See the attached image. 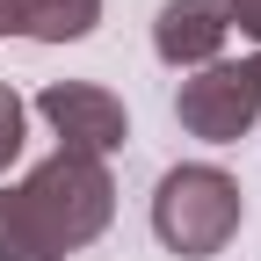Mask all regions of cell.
Instances as JSON below:
<instances>
[{
	"mask_svg": "<svg viewBox=\"0 0 261 261\" xmlns=\"http://www.w3.org/2000/svg\"><path fill=\"white\" fill-rule=\"evenodd\" d=\"M116 181L87 152H51L15 189H0V261H65L109 232Z\"/></svg>",
	"mask_w": 261,
	"mask_h": 261,
	"instance_id": "6da1fadb",
	"label": "cell"
},
{
	"mask_svg": "<svg viewBox=\"0 0 261 261\" xmlns=\"http://www.w3.org/2000/svg\"><path fill=\"white\" fill-rule=\"evenodd\" d=\"M240 218H247V196H240V181L225 167H211V160L167 167L160 189H152V232H160V247L181 254V261L225 254L232 232H240Z\"/></svg>",
	"mask_w": 261,
	"mask_h": 261,
	"instance_id": "7a4b0ae2",
	"label": "cell"
},
{
	"mask_svg": "<svg viewBox=\"0 0 261 261\" xmlns=\"http://www.w3.org/2000/svg\"><path fill=\"white\" fill-rule=\"evenodd\" d=\"M174 116H181L189 138H203V145L247 138V130L261 123V65H254V58H218V65H203L196 80H181Z\"/></svg>",
	"mask_w": 261,
	"mask_h": 261,
	"instance_id": "3957f363",
	"label": "cell"
},
{
	"mask_svg": "<svg viewBox=\"0 0 261 261\" xmlns=\"http://www.w3.org/2000/svg\"><path fill=\"white\" fill-rule=\"evenodd\" d=\"M37 116L58 130V152H87V160H109L123 138H130V116L109 87L94 80H51L37 94Z\"/></svg>",
	"mask_w": 261,
	"mask_h": 261,
	"instance_id": "277c9868",
	"label": "cell"
},
{
	"mask_svg": "<svg viewBox=\"0 0 261 261\" xmlns=\"http://www.w3.org/2000/svg\"><path fill=\"white\" fill-rule=\"evenodd\" d=\"M225 15H218V0H167L160 8V22H152V51L167 58V65H218V51H225Z\"/></svg>",
	"mask_w": 261,
	"mask_h": 261,
	"instance_id": "5b68a950",
	"label": "cell"
},
{
	"mask_svg": "<svg viewBox=\"0 0 261 261\" xmlns=\"http://www.w3.org/2000/svg\"><path fill=\"white\" fill-rule=\"evenodd\" d=\"M102 22V0H0V37L29 44H73Z\"/></svg>",
	"mask_w": 261,
	"mask_h": 261,
	"instance_id": "8992f818",
	"label": "cell"
},
{
	"mask_svg": "<svg viewBox=\"0 0 261 261\" xmlns=\"http://www.w3.org/2000/svg\"><path fill=\"white\" fill-rule=\"evenodd\" d=\"M22 123H29V109H22V94L0 80V167H8V160L22 152Z\"/></svg>",
	"mask_w": 261,
	"mask_h": 261,
	"instance_id": "52a82bcc",
	"label": "cell"
},
{
	"mask_svg": "<svg viewBox=\"0 0 261 261\" xmlns=\"http://www.w3.org/2000/svg\"><path fill=\"white\" fill-rule=\"evenodd\" d=\"M218 15H225V29H247L261 44V0H218Z\"/></svg>",
	"mask_w": 261,
	"mask_h": 261,
	"instance_id": "ba28073f",
	"label": "cell"
},
{
	"mask_svg": "<svg viewBox=\"0 0 261 261\" xmlns=\"http://www.w3.org/2000/svg\"><path fill=\"white\" fill-rule=\"evenodd\" d=\"M254 65H261V58H254Z\"/></svg>",
	"mask_w": 261,
	"mask_h": 261,
	"instance_id": "9c48e42d",
	"label": "cell"
}]
</instances>
